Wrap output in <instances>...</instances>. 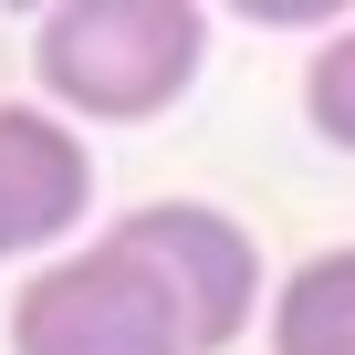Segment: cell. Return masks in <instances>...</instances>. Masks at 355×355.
I'll return each mask as SVG.
<instances>
[{"label": "cell", "mask_w": 355, "mask_h": 355, "mask_svg": "<svg viewBox=\"0 0 355 355\" xmlns=\"http://www.w3.org/2000/svg\"><path fill=\"white\" fill-rule=\"evenodd\" d=\"M199 73H209V11L189 0H53L32 21V84L73 136L189 105Z\"/></svg>", "instance_id": "1"}, {"label": "cell", "mask_w": 355, "mask_h": 355, "mask_svg": "<svg viewBox=\"0 0 355 355\" xmlns=\"http://www.w3.org/2000/svg\"><path fill=\"white\" fill-rule=\"evenodd\" d=\"M11 355H199V345L115 230H84L11 293Z\"/></svg>", "instance_id": "2"}, {"label": "cell", "mask_w": 355, "mask_h": 355, "mask_svg": "<svg viewBox=\"0 0 355 355\" xmlns=\"http://www.w3.org/2000/svg\"><path fill=\"white\" fill-rule=\"evenodd\" d=\"M105 230L157 272V293L178 303V324H189L199 355H230L261 324V251H251V230L220 199H136Z\"/></svg>", "instance_id": "3"}, {"label": "cell", "mask_w": 355, "mask_h": 355, "mask_svg": "<svg viewBox=\"0 0 355 355\" xmlns=\"http://www.w3.org/2000/svg\"><path fill=\"white\" fill-rule=\"evenodd\" d=\"M94 220V146L53 115V105H11L0 94V272L11 261H63Z\"/></svg>", "instance_id": "4"}, {"label": "cell", "mask_w": 355, "mask_h": 355, "mask_svg": "<svg viewBox=\"0 0 355 355\" xmlns=\"http://www.w3.org/2000/svg\"><path fill=\"white\" fill-rule=\"evenodd\" d=\"M261 345L272 355H355V241L334 251H303L261 313Z\"/></svg>", "instance_id": "5"}, {"label": "cell", "mask_w": 355, "mask_h": 355, "mask_svg": "<svg viewBox=\"0 0 355 355\" xmlns=\"http://www.w3.org/2000/svg\"><path fill=\"white\" fill-rule=\"evenodd\" d=\"M303 125L334 157H355V21H334L313 42V63H303Z\"/></svg>", "instance_id": "6"}]
</instances>
